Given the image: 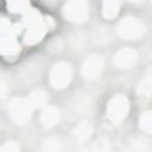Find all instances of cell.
<instances>
[{
  "label": "cell",
  "mask_w": 152,
  "mask_h": 152,
  "mask_svg": "<svg viewBox=\"0 0 152 152\" xmlns=\"http://www.w3.org/2000/svg\"><path fill=\"white\" fill-rule=\"evenodd\" d=\"M32 104L25 99H12L8 104V115L17 125H25L31 119Z\"/></svg>",
  "instance_id": "cell-1"
},
{
  "label": "cell",
  "mask_w": 152,
  "mask_h": 152,
  "mask_svg": "<svg viewBox=\"0 0 152 152\" xmlns=\"http://www.w3.org/2000/svg\"><path fill=\"white\" fill-rule=\"evenodd\" d=\"M63 15L71 23H83L88 18L87 0H69L63 7Z\"/></svg>",
  "instance_id": "cell-2"
},
{
  "label": "cell",
  "mask_w": 152,
  "mask_h": 152,
  "mask_svg": "<svg viewBox=\"0 0 152 152\" xmlns=\"http://www.w3.org/2000/svg\"><path fill=\"white\" fill-rule=\"evenodd\" d=\"M128 108H129V103L126 96L118 94L114 97H112L110 101L108 102V108H107L108 118L110 119L112 122L120 124L126 118L128 113Z\"/></svg>",
  "instance_id": "cell-3"
},
{
  "label": "cell",
  "mask_w": 152,
  "mask_h": 152,
  "mask_svg": "<svg viewBox=\"0 0 152 152\" xmlns=\"http://www.w3.org/2000/svg\"><path fill=\"white\" fill-rule=\"evenodd\" d=\"M145 31L144 24L133 17H127L122 19L118 25V33L124 39H137Z\"/></svg>",
  "instance_id": "cell-4"
},
{
  "label": "cell",
  "mask_w": 152,
  "mask_h": 152,
  "mask_svg": "<svg viewBox=\"0 0 152 152\" xmlns=\"http://www.w3.org/2000/svg\"><path fill=\"white\" fill-rule=\"evenodd\" d=\"M72 77V71L69 64L58 63L56 64L50 72V82L55 89H62L66 87Z\"/></svg>",
  "instance_id": "cell-5"
},
{
  "label": "cell",
  "mask_w": 152,
  "mask_h": 152,
  "mask_svg": "<svg viewBox=\"0 0 152 152\" xmlns=\"http://www.w3.org/2000/svg\"><path fill=\"white\" fill-rule=\"evenodd\" d=\"M102 66H103V59L101 56L99 55H93L90 57H88L86 59V62L82 65V75L86 80L88 81H93L96 80L101 71H102Z\"/></svg>",
  "instance_id": "cell-6"
},
{
  "label": "cell",
  "mask_w": 152,
  "mask_h": 152,
  "mask_svg": "<svg viewBox=\"0 0 152 152\" xmlns=\"http://www.w3.org/2000/svg\"><path fill=\"white\" fill-rule=\"evenodd\" d=\"M137 59H138V56L133 49L124 48L114 55L113 62L120 69H128L135 64Z\"/></svg>",
  "instance_id": "cell-7"
},
{
  "label": "cell",
  "mask_w": 152,
  "mask_h": 152,
  "mask_svg": "<svg viewBox=\"0 0 152 152\" xmlns=\"http://www.w3.org/2000/svg\"><path fill=\"white\" fill-rule=\"evenodd\" d=\"M59 118H61L59 109L53 107V106H49V107L44 108V110L42 112L40 121H42L44 127L50 128V127L55 126L59 121Z\"/></svg>",
  "instance_id": "cell-8"
},
{
  "label": "cell",
  "mask_w": 152,
  "mask_h": 152,
  "mask_svg": "<svg viewBox=\"0 0 152 152\" xmlns=\"http://www.w3.org/2000/svg\"><path fill=\"white\" fill-rule=\"evenodd\" d=\"M120 10V0H103L102 15L106 19H113L118 15Z\"/></svg>",
  "instance_id": "cell-9"
},
{
  "label": "cell",
  "mask_w": 152,
  "mask_h": 152,
  "mask_svg": "<svg viewBox=\"0 0 152 152\" xmlns=\"http://www.w3.org/2000/svg\"><path fill=\"white\" fill-rule=\"evenodd\" d=\"M90 134H91V126L88 122H81L74 129V137L80 141L87 140L90 137Z\"/></svg>",
  "instance_id": "cell-10"
},
{
  "label": "cell",
  "mask_w": 152,
  "mask_h": 152,
  "mask_svg": "<svg viewBox=\"0 0 152 152\" xmlns=\"http://www.w3.org/2000/svg\"><path fill=\"white\" fill-rule=\"evenodd\" d=\"M137 94L140 99H148L152 95V81L145 77L137 88Z\"/></svg>",
  "instance_id": "cell-11"
},
{
  "label": "cell",
  "mask_w": 152,
  "mask_h": 152,
  "mask_svg": "<svg viewBox=\"0 0 152 152\" xmlns=\"http://www.w3.org/2000/svg\"><path fill=\"white\" fill-rule=\"evenodd\" d=\"M139 126L142 131L152 134V112H145L139 119Z\"/></svg>",
  "instance_id": "cell-12"
},
{
  "label": "cell",
  "mask_w": 152,
  "mask_h": 152,
  "mask_svg": "<svg viewBox=\"0 0 152 152\" xmlns=\"http://www.w3.org/2000/svg\"><path fill=\"white\" fill-rule=\"evenodd\" d=\"M30 103L32 104V107H42V106H44L45 104V102H46V95H45V93L44 91H42V90H36V91H33L32 94H31V96H30Z\"/></svg>",
  "instance_id": "cell-13"
},
{
  "label": "cell",
  "mask_w": 152,
  "mask_h": 152,
  "mask_svg": "<svg viewBox=\"0 0 152 152\" xmlns=\"http://www.w3.org/2000/svg\"><path fill=\"white\" fill-rule=\"evenodd\" d=\"M43 148L48 152L58 151L59 150V141L56 138H48L43 144Z\"/></svg>",
  "instance_id": "cell-14"
},
{
  "label": "cell",
  "mask_w": 152,
  "mask_h": 152,
  "mask_svg": "<svg viewBox=\"0 0 152 152\" xmlns=\"http://www.w3.org/2000/svg\"><path fill=\"white\" fill-rule=\"evenodd\" d=\"M0 151L1 152H18L20 151V146L15 141H7L1 146Z\"/></svg>",
  "instance_id": "cell-15"
},
{
  "label": "cell",
  "mask_w": 152,
  "mask_h": 152,
  "mask_svg": "<svg viewBox=\"0 0 152 152\" xmlns=\"http://www.w3.org/2000/svg\"><path fill=\"white\" fill-rule=\"evenodd\" d=\"M93 148L95 151H107V150H109V142L104 139H100L97 142H95Z\"/></svg>",
  "instance_id": "cell-16"
},
{
  "label": "cell",
  "mask_w": 152,
  "mask_h": 152,
  "mask_svg": "<svg viewBox=\"0 0 152 152\" xmlns=\"http://www.w3.org/2000/svg\"><path fill=\"white\" fill-rule=\"evenodd\" d=\"M146 77H147V78H150V80L152 81V66L146 71Z\"/></svg>",
  "instance_id": "cell-17"
},
{
  "label": "cell",
  "mask_w": 152,
  "mask_h": 152,
  "mask_svg": "<svg viewBox=\"0 0 152 152\" xmlns=\"http://www.w3.org/2000/svg\"><path fill=\"white\" fill-rule=\"evenodd\" d=\"M131 2H140V1H142V0H129Z\"/></svg>",
  "instance_id": "cell-18"
}]
</instances>
